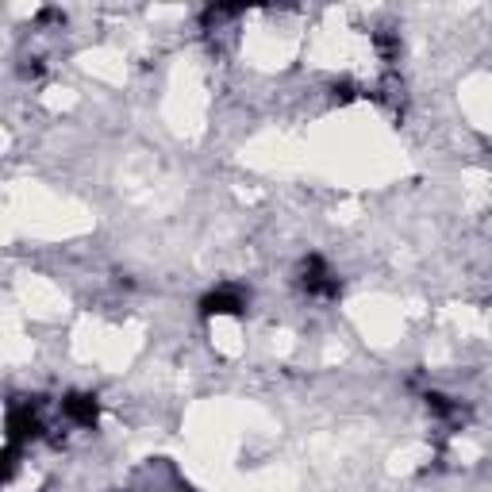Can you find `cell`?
I'll return each mask as SVG.
<instances>
[{
  "label": "cell",
  "mask_w": 492,
  "mask_h": 492,
  "mask_svg": "<svg viewBox=\"0 0 492 492\" xmlns=\"http://www.w3.org/2000/svg\"><path fill=\"white\" fill-rule=\"evenodd\" d=\"M62 415H66L74 427H97V424H100V400H97L93 393H66Z\"/></svg>",
  "instance_id": "obj_4"
},
{
  "label": "cell",
  "mask_w": 492,
  "mask_h": 492,
  "mask_svg": "<svg viewBox=\"0 0 492 492\" xmlns=\"http://www.w3.org/2000/svg\"><path fill=\"white\" fill-rule=\"evenodd\" d=\"M200 316L212 319V316H246V293L243 288H212L208 297H200Z\"/></svg>",
  "instance_id": "obj_3"
},
{
  "label": "cell",
  "mask_w": 492,
  "mask_h": 492,
  "mask_svg": "<svg viewBox=\"0 0 492 492\" xmlns=\"http://www.w3.org/2000/svg\"><path fill=\"white\" fill-rule=\"evenodd\" d=\"M354 97H358V85H354V81H346V78H342V81L331 85V100H335V104H351Z\"/></svg>",
  "instance_id": "obj_7"
},
{
  "label": "cell",
  "mask_w": 492,
  "mask_h": 492,
  "mask_svg": "<svg viewBox=\"0 0 492 492\" xmlns=\"http://www.w3.org/2000/svg\"><path fill=\"white\" fill-rule=\"evenodd\" d=\"M300 288L308 297H319V300H339L342 297V281L331 273V266H327L319 254H308V258L300 262Z\"/></svg>",
  "instance_id": "obj_1"
},
{
  "label": "cell",
  "mask_w": 492,
  "mask_h": 492,
  "mask_svg": "<svg viewBox=\"0 0 492 492\" xmlns=\"http://www.w3.org/2000/svg\"><path fill=\"white\" fill-rule=\"evenodd\" d=\"M47 427L39 419V404H31V400H16V404L8 408V446L20 450L24 443L39 439Z\"/></svg>",
  "instance_id": "obj_2"
},
{
  "label": "cell",
  "mask_w": 492,
  "mask_h": 492,
  "mask_svg": "<svg viewBox=\"0 0 492 492\" xmlns=\"http://www.w3.org/2000/svg\"><path fill=\"white\" fill-rule=\"evenodd\" d=\"M373 47L381 50V58H385V62H396V58H400V35L389 31V27L373 31Z\"/></svg>",
  "instance_id": "obj_6"
},
{
  "label": "cell",
  "mask_w": 492,
  "mask_h": 492,
  "mask_svg": "<svg viewBox=\"0 0 492 492\" xmlns=\"http://www.w3.org/2000/svg\"><path fill=\"white\" fill-rule=\"evenodd\" d=\"M424 404H427V412H431L434 419H450V424L466 415V408L458 404V400H450V396H443V393H427Z\"/></svg>",
  "instance_id": "obj_5"
},
{
  "label": "cell",
  "mask_w": 492,
  "mask_h": 492,
  "mask_svg": "<svg viewBox=\"0 0 492 492\" xmlns=\"http://www.w3.org/2000/svg\"><path fill=\"white\" fill-rule=\"evenodd\" d=\"M39 20H43V24H62L66 16H62L58 8H43V12H39Z\"/></svg>",
  "instance_id": "obj_8"
}]
</instances>
